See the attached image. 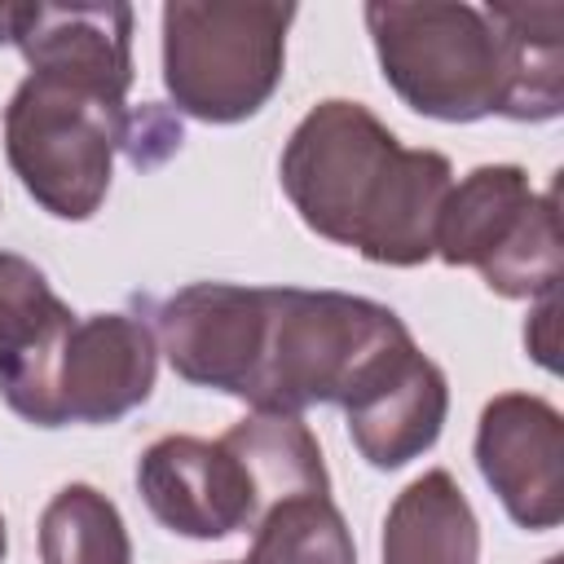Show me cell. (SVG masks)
I'll list each match as a JSON object with an SVG mask.
<instances>
[{"instance_id": "6da1fadb", "label": "cell", "mask_w": 564, "mask_h": 564, "mask_svg": "<svg viewBox=\"0 0 564 564\" xmlns=\"http://www.w3.org/2000/svg\"><path fill=\"white\" fill-rule=\"evenodd\" d=\"M154 339L185 383L264 414L352 405L414 335L366 295L189 282L154 308Z\"/></svg>"}, {"instance_id": "7a4b0ae2", "label": "cell", "mask_w": 564, "mask_h": 564, "mask_svg": "<svg viewBox=\"0 0 564 564\" xmlns=\"http://www.w3.org/2000/svg\"><path fill=\"white\" fill-rule=\"evenodd\" d=\"M278 176L317 238L392 269L436 256V216L454 167L436 150H405L361 101H317L295 123Z\"/></svg>"}, {"instance_id": "3957f363", "label": "cell", "mask_w": 564, "mask_h": 564, "mask_svg": "<svg viewBox=\"0 0 564 564\" xmlns=\"http://www.w3.org/2000/svg\"><path fill=\"white\" fill-rule=\"evenodd\" d=\"M128 101L93 84L31 70L4 106V159L22 189L57 220H88L115 154L128 150Z\"/></svg>"}, {"instance_id": "277c9868", "label": "cell", "mask_w": 564, "mask_h": 564, "mask_svg": "<svg viewBox=\"0 0 564 564\" xmlns=\"http://www.w3.org/2000/svg\"><path fill=\"white\" fill-rule=\"evenodd\" d=\"M366 26L388 88L410 110L445 123L502 115L507 57L485 4L370 0Z\"/></svg>"}, {"instance_id": "5b68a950", "label": "cell", "mask_w": 564, "mask_h": 564, "mask_svg": "<svg viewBox=\"0 0 564 564\" xmlns=\"http://www.w3.org/2000/svg\"><path fill=\"white\" fill-rule=\"evenodd\" d=\"M295 4H163V84L181 115L203 123L251 119L282 84Z\"/></svg>"}, {"instance_id": "8992f818", "label": "cell", "mask_w": 564, "mask_h": 564, "mask_svg": "<svg viewBox=\"0 0 564 564\" xmlns=\"http://www.w3.org/2000/svg\"><path fill=\"white\" fill-rule=\"evenodd\" d=\"M436 256L467 264L502 300H546L560 282L555 194H533L516 163H480L449 185L436 216Z\"/></svg>"}, {"instance_id": "52a82bcc", "label": "cell", "mask_w": 564, "mask_h": 564, "mask_svg": "<svg viewBox=\"0 0 564 564\" xmlns=\"http://www.w3.org/2000/svg\"><path fill=\"white\" fill-rule=\"evenodd\" d=\"M476 467L520 529L564 520V419L533 392H498L476 423Z\"/></svg>"}, {"instance_id": "ba28073f", "label": "cell", "mask_w": 564, "mask_h": 564, "mask_svg": "<svg viewBox=\"0 0 564 564\" xmlns=\"http://www.w3.org/2000/svg\"><path fill=\"white\" fill-rule=\"evenodd\" d=\"M137 489L150 516L181 538L212 542L260 524L251 476L225 441L159 436L137 458Z\"/></svg>"}, {"instance_id": "9c48e42d", "label": "cell", "mask_w": 564, "mask_h": 564, "mask_svg": "<svg viewBox=\"0 0 564 564\" xmlns=\"http://www.w3.org/2000/svg\"><path fill=\"white\" fill-rule=\"evenodd\" d=\"M75 313L48 278L13 251H0V397L35 427H62L57 370Z\"/></svg>"}, {"instance_id": "30bf717a", "label": "cell", "mask_w": 564, "mask_h": 564, "mask_svg": "<svg viewBox=\"0 0 564 564\" xmlns=\"http://www.w3.org/2000/svg\"><path fill=\"white\" fill-rule=\"evenodd\" d=\"M159 370V339L132 313L75 317L57 370L62 423H119L132 414Z\"/></svg>"}, {"instance_id": "8fae6325", "label": "cell", "mask_w": 564, "mask_h": 564, "mask_svg": "<svg viewBox=\"0 0 564 564\" xmlns=\"http://www.w3.org/2000/svg\"><path fill=\"white\" fill-rule=\"evenodd\" d=\"M13 44L40 75L93 84L128 101L132 9L128 4H18Z\"/></svg>"}, {"instance_id": "7c38bea8", "label": "cell", "mask_w": 564, "mask_h": 564, "mask_svg": "<svg viewBox=\"0 0 564 564\" xmlns=\"http://www.w3.org/2000/svg\"><path fill=\"white\" fill-rule=\"evenodd\" d=\"M348 414V436L361 449L370 467H405L423 449L436 445L441 423L449 414V383L445 370L414 348H405L352 405Z\"/></svg>"}, {"instance_id": "4fadbf2b", "label": "cell", "mask_w": 564, "mask_h": 564, "mask_svg": "<svg viewBox=\"0 0 564 564\" xmlns=\"http://www.w3.org/2000/svg\"><path fill=\"white\" fill-rule=\"evenodd\" d=\"M383 564H476L480 524L445 467L410 480L383 516Z\"/></svg>"}, {"instance_id": "5bb4252c", "label": "cell", "mask_w": 564, "mask_h": 564, "mask_svg": "<svg viewBox=\"0 0 564 564\" xmlns=\"http://www.w3.org/2000/svg\"><path fill=\"white\" fill-rule=\"evenodd\" d=\"M507 57L502 119L542 123L564 110V4H485Z\"/></svg>"}, {"instance_id": "9a60e30c", "label": "cell", "mask_w": 564, "mask_h": 564, "mask_svg": "<svg viewBox=\"0 0 564 564\" xmlns=\"http://www.w3.org/2000/svg\"><path fill=\"white\" fill-rule=\"evenodd\" d=\"M247 467L260 516L300 494H330V476L322 463V445L300 414H264L251 410L220 436Z\"/></svg>"}, {"instance_id": "2e32d148", "label": "cell", "mask_w": 564, "mask_h": 564, "mask_svg": "<svg viewBox=\"0 0 564 564\" xmlns=\"http://www.w3.org/2000/svg\"><path fill=\"white\" fill-rule=\"evenodd\" d=\"M44 564H132L119 507L93 485H62L40 511Z\"/></svg>"}, {"instance_id": "e0dca14e", "label": "cell", "mask_w": 564, "mask_h": 564, "mask_svg": "<svg viewBox=\"0 0 564 564\" xmlns=\"http://www.w3.org/2000/svg\"><path fill=\"white\" fill-rule=\"evenodd\" d=\"M242 564H357V546L330 494H300L260 516Z\"/></svg>"}, {"instance_id": "ac0fdd59", "label": "cell", "mask_w": 564, "mask_h": 564, "mask_svg": "<svg viewBox=\"0 0 564 564\" xmlns=\"http://www.w3.org/2000/svg\"><path fill=\"white\" fill-rule=\"evenodd\" d=\"M555 295H546L542 304H538V313L529 317V326H524V344H529V352L546 366V370H555Z\"/></svg>"}, {"instance_id": "d6986e66", "label": "cell", "mask_w": 564, "mask_h": 564, "mask_svg": "<svg viewBox=\"0 0 564 564\" xmlns=\"http://www.w3.org/2000/svg\"><path fill=\"white\" fill-rule=\"evenodd\" d=\"M13 13L18 4H0V44H13Z\"/></svg>"}, {"instance_id": "ffe728a7", "label": "cell", "mask_w": 564, "mask_h": 564, "mask_svg": "<svg viewBox=\"0 0 564 564\" xmlns=\"http://www.w3.org/2000/svg\"><path fill=\"white\" fill-rule=\"evenodd\" d=\"M4 551H9V533H4V516H0V560H4Z\"/></svg>"}]
</instances>
